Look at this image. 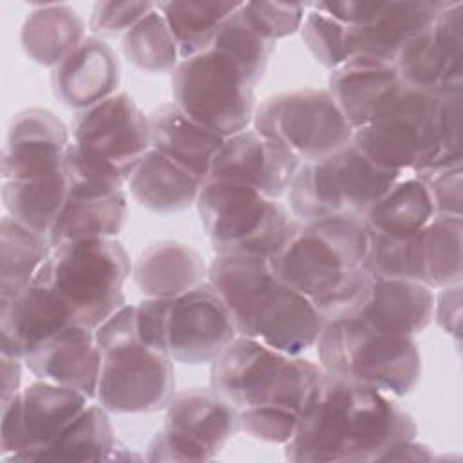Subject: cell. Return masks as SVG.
<instances>
[{
	"label": "cell",
	"instance_id": "6da1fadb",
	"mask_svg": "<svg viewBox=\"0 0 463 463\" xmlns=\"http://www.w3.org/2000/svg\"><path fill=\"white\" fill-rule=\"evenodd\" d=\"M416 434L412 416L385 392L322 369L284 456L295 463H371Z\"/></svg>",
	"mask_w": 463,
	"mask_h": 463
},
{
	"label": "cell",
	"instance_id": "7a4b0ae2",
	"mask_svg": "<svg viewBox=\"0 0 463 463\" xmlns=\"http://www.w3.org/2000/svg\"><path fill=\"white\" fill-rule=\"evenodd\" d=\"M367 251L362 217L295 219L269 262L282 284L307 297L324 322H335L356 317L369 300L374 277L364 268Z\"/></svg>",
	"mask_w": 463,
	"mask_h": 463
},
{
	"label": "cell",
	"instance_id": "3957f363",
	"mask_svg": "<svg viewBox=\"0 0 463 463\" xmlns=\"http://www.w3.org/2000/svg\"><path fill=\"white\" fill-rule=\"evenodd\" d=\"M463 92L434 94L400 83L374 116L353 132V145L374 165L425 179L461 165Z\"/></svg>",
	"mask_w": 463,
	"mask_h": 463
},
{
	"label": "cell",
	"instance_id": "277c9868",
	"mask_svg": "<svg viewBox=\"0 0 463 463\" xmlns=\"http://www.w3.org/2000/svg\"><path fill=\"white\" fill-rule=\"evenodd\" d=\"M206 280L232 313L237 335L277 351L302 354L326 326L307 297L275 277L268 257L215 253Z\"/></svg>",
	"mask_w": 463,
	"mask_h": 463
},
{
	"label": "cell",
	"instance_id": "5b68a950",
	"mask_svg": "<svg viewBox=\"0 0 463 463\" xmlns=\"http://www.w3.org/2000/svg\"><path fill=\"white\" fill-rule=\"evenodd\" d=\"M101 353L98 403L112 414L156 412L175 392L168 353L137 338L136 306L125 304L94 329Z\"/></svg>",
	"mask_w": 463,
	"mask_h": 463
},
{
	"label": "cell",
	"instance_id": "8992f818",
	"mask_svg": "<svg viewBox=\"0 0 463 463\" xmlns=\"http://www.w3.org/2000/svg\"><path fill=\"white\" fill-rule=\"evenodd\" d=\"M322 367L277 351L257 338H237L212 362L210 387L237 411L284 407L300 411Z\"/></svg>",
	"mask_w": 463,
	"mask_h": 463
},
{
	"label": "cell",
	"instance_id": "52a82bcc",
	"mask_svg": "<svg viewBox=\"0 0 463 463\" xmlns=\"http://www.w3.org/2000/svg\"><path fill=\"white\" fill-rule=\"evenodd\" d=\"M318 365L385 394L407 396L421 376L414 336L385 331L362 318L326 322L317 340Z\"/></svg>",
	"mask_w": 463,
	"mask_h": 463
},
{
	"label": "cell",
	"instance_id": "ba28073f",
	"mask_svg": "<svg viewBox=\"0 0 463 463\" xmlns=\"http://www.w3.org/2000/svg\"><path fill=\"white\" fill-rule=\"evenodd\" d=\"M130 273V257L116 237L87 239L52 248L33 280L52 288L72 320L94 331L125 306L123 284Z\"/></svg>",
	"mask_w": 463,
	"mask_h": 463
},
{
	"label": "cell",
	"instance_id": "9c48e42d",
	"mask_svg": "<svg viewBox=\"0 0 463 463\" xmlns=\"http://www.w3.org/2000/svg\"><path fill=\"white\" fill-rule=\"evenodd\" d=\"M402 177L400 172L369 161L353 141L338 152L300 163L288 199L297 221L362 217Z\"/></svg>",
	"mask_w": 463,
	"mask_h": 463
},
{
	"label": "cell",
	"instance_id": "30bf717a",
	"mask_svg": "<svg viewBox=\"0 0 463 463\" xmlns=\"http://www.w3.org/2000/svg\"><path fill=\"white\" fill-rule=\"evenodd\" d=\"M195 206L215 253L269 259L295 224L279 199L233 181H203Z\"/></svg>",
	"mask_w": 463,
	"mask_h": 463
},
{
	"label": "cell",
	"instance_id": "8fae6325",
	"mask_svg": "<svg viewBox=\"0 0 463 463\" xmlns=\"http://www.w3.org/2000/svg\"><path fill=\"white\" fill-rule=\"evenodd\" d=\"M174 103L194 121L230 137L250 128L255 87L221 51L210 47L184 58L172 72Z\"/></svg>",
	"mask_w": 463,
	"mask_h": 463
},
{
	"label": "cell",
	"instance_id": "7c38bea8",
	"mask_svg": "<svg viewBox=\"0 0 463 463\" xmlns=\"http://www.w3.org/2000/svg\"><path fill=\"white\" fill-rule=\"evenodd\" d=\"M253 128L298 163L327 157L353 141V128L327 89H297L264 99Z\"/></svg>",
	"mask_w": 463,
	"mask_h": 463
},
{
	"label": "cell",
	"instance_id": "4fadbf2b",
	"mask_svg": "<svg viewBox=\"0 0 463 463\" xmlns=\"http://www.w3.org/2000/svg\"><path fill=\"white\" fill-rule=\"evenodd\" d=\"M239 411L212 387L174 392L165 425L148 445V461H208L239 432Z\"/></svg>",
	"mask_w": 463,
	"mask_h": 463
},
{
	"label": "cell",
	"instance_id": "5bb4252c",
	"mask_svg": "<svg viewBox=\"0 0 463 463\" xmlns=\"http://www.w3.org/2000/svg\"><path fill=\"white\" fill-rule=\"evenodd\" d=\"M447 0L318 2L311 7L347 27V56L394 63L403 45L425 31Z\"/></svg>",
	"mask_w": 463,
	"mask_h": 463
},
{
	"label": "cell",
	"instance_id": "9a60e30c",
	"mask_svg": "<svg viewBox=\"0 0 463 463\" xmlns=\"http://www.w3.org/2000/svg\"><path fill=\"white\" fill-rule=\"evenodd\" d=\"M72 387L36 380L2 405L0 456L4 461H36L56 436L89 405Z\"/></svg>",
	"mask_w": 463,
	"mask_h": 463
},
{
	"label": "cell",
	"instance_id": "2e32d148",
	"mask_svg": "<svg viewBox=\"0 0 463 463\" xmlns=\"http://www.w3.org/2000/svg\"><path fill=\"white\" fill-rule=\"evenodd\" d=\"M71 141L87 156L116 168L128 181L152 148L148 116L127 92H116L74 114Z\"/></svg>",
	"mask_w": 463,
	"mask_h": 463
},
{
	"label": "cell",
	"instance_id": "e0dca14e",
	"mask_svg": "<svg viewBox=\"0 0 463 463\" xmlns=\"http://www.w3.org/2000/svg\"><path fill=\"white\" fill-rule=\"evenodd\" d=\"M463 4L445 2L432 24L394 60L400 80L434 94L463 92Z\"/></svg>",
	"mask_w": 463,
	"mask_h": 463
},
{
	"label": "cell",
	"instance_id": "ac0fdd59",
	"mask_svg": "<svg viewBox=\"0 0 463 463\" xmlns=\"http://www.w3.org/2000/svg\"><path fill=\"white\" fill-rule=\"evenodd\" d=\"M235 338L232 313L208 280L168 300L166 353L172 360L212 364Z\"/></svg>",
	"mask_w": 463,
	"mask_h": 463
},
{
	"label": "cell",
	"instance_id": "d6986e66",
	"mask_svg": "<svg viewBox=\"0 0 463 463\" xmlns=\"http://www.w3.org/2000/svg\"><path fill=\"white\" fill-rule=\"evenodd\" d=\"M298 166V159L288 150L255 128H246L224 139L206 179L242 183L266 197L279 199L288 194Z\"/></svg>",
	"mask_w": 463,
	"mask_h": 463
},
{
	"label": "cell",
	"instance_id": "ffe728a7",
	"mask_svg": "<svg viewBox=\"0 0 463 463\" xmlns=\"http://www.w3.org/2000/svg\"><path fill=\"white\" fill-rule=\"evenodd\" d=\"M71 128L51 110L31 107L11 119L2 154V181L29 179L63 168Z\"/></svg>",
	"mask_w": 463,
	"mask_h": 463
},
{
	"label": "cell",
	"instance_id": "44dd1931",
	"mask_svg": "<svg viewBox=\"0 0 463 463\" xmlns=\"http://www.w3.org/2000/svg\"><path fill=\"white\" fill-rule=\"evenodd\" d=\"M71 322L72 313L61 297L47 284L33 280L14 297L0 300L2 354L24 360Z\"/></svg>",
	"mask_w": 463,
	"mask_h": 463
},
{
	"label": "cell",
	"instance_id": "7402d4cb",
	"mask_svg": "<svg viewBox=\"0 0 463 463\" xmlns=\"http://www.w3.org/2000/svg\"><path fill=\"white\" fill-rule=\"evenodd\" d=\"M24 364L38 378L83 392L89 400L96 398L101 353L94 331L71 322L38 347H34Z\"/></svg>",
	"mask_w": 463,
	"mask_h": 463
},
{
	"label": "cell",
	"instance_id": "603a6c76",
	"mask_svg": "<svg viewBox=\"0 0 463 463\" xmlns=\"http://www.w3.org/2000/svg\"><path fill=\"white\" fill-rule=\"evenodd\" d=\"M54 96L69 109L83 110L116 94L119 60L114 49L98 36H87L51 72Z\"/></svg>",
	"mask_w": 463,
	"mask_h": 463
},
{
	"label": "cell",
	"instance_id": "cb8c5ba5",
	"mask_svg": "<svg viewBox=\"0 0 463 463\" xmlns=\"http://www.w3.org/2000/svg\"><path fill=\"white\" fill-rule=\"evenodd\" d=\"M400 83L394 63L369 56H349L331 71L327 90L354 132L374 116Z\"/></svg>",
	"mask_w": 463,
	"mask_h": 463
},
{
	"label": "cell",
	"instance_id": "d4e9b609",
	"mask_svg": "<svg viewBox=\"0 0 463 463\" xmlns=\"http://www.w3.org/2000/svg\"><path fill=\"white\" fill-rule=\"evenodd\" d=\"M146 116L152 150H157L204 181L226 137L188 118L174 101L156 107Z\"/></svg>",
	"mask_w": 463,
	"mask_h": 463
},
{
	"label": "cell",
	"instance_id": "484cf974",
	"mask_svg": "<svg viewBox=\"0 0 463 463\" xmlns=\"http://www.w3.org/2000/svg\"><path fill=\"white\" fill-rule=\"evenodd\" d=\"M132 277L146 298H175L208 277L197 250L179 241H159L145 248L132 264Z\"/></svg>",
	"mask_w": 463,
	"mask_h": 463
},
{
	"label": "cell",
	"instance_id": "4316f807",
	"mask_svg": "<svg viewBox=\"0 0 463 463\" xmlns=\"http://www.w3.org/2000/svg\"><path fill=\"white\" fill-rule=\"evenodd\" d=\"M432 313L434 293L429 286L416 280L374 277L369 300L353 318H362L385 331L414 336L430 324Z\"/></svg>",
	"mask_w": 463,
	"mask_h": 463
},
{
	"label": "cell",
	"instance_id": "83f0119b",
	"mask_svg": "<svg viewBox=\"0 0 463 463\" xmlns=\"http://www.w3.org/2000/svg\"><path fill=\"white\" fill-rule=\"evenodd\" d=\"M201 184V179L152 148L127 181L134 201L161 215L177 213L195 204Z\"/></svg>",
	"mask_w": 463,
	"mask_h": 463
},
{
	"label": "cell",
	"instance_id": "f1b7e54d",
	"mask_svg": "<svg viewBox=\"0 0 463 463\" xmlns=\"http://www.w3.org/2000/svg\"><path fill=\"white\" fill-rule=\"evenodd\" d=\"M85 24L69 4H34L27 13L20 43L27 58L42 67L60 65L83 40Z\"/></svg>",
	"mask_w": 463,
	"mask_h": 463
},
{
	"label": "cell",
	"instance_id": "f546056e",
	"mask_svg": "<svg viewBox=\"0 0 463 463\" xmlns=\"http://www.w3.org/2000/svg\"><path fill=\"white\" fill-rule=\"evenodd\" d=\"M2 201L9 217L49 239V232L67 201L65 166L29 179L2 181Z\"/></svg>",
	"mask_w": 463,
	"mask_h": 463
},
{
	"label": "cell",
	"instance_id": "4dcf8cb0",
	"mask_svg": "<svg viewBox=\"0 0 463 463\" xmlns=\"http://www.w3.org/2000/svg\"><path fill=\"white\" fill-rule=\"evenodd\" d=\"M125 219L127 192L90 199L67 197L49 232V242L56 248L87 239H112L121 232Z\"/></svg>",
	"mask_w": 463,
	"mask_h": 463
},
{
	"label": "cell",
	"instance_id": "1f68e13d",
	"mask_svg": "<svg viewBox=\"0 0 463 463\" xmlns=\"http://www.w3.org/2000/svg\"><path fill=\"white\" fill-rule=\"evenodd\" d=\"M434 206L423 181L416 177L398 179L364 215L369 230L411 237L421 232L434 217Z\"/></svg>",
	"mask_w": 463,
	"mask_h": 463
},
{
	"label": "cell",
	"instance_id": "d6a6232c",
	"mask_svg": "<svg viewBox=\"0 0 463 463\" xmlns=\"http://www.w3.org/2000/svg\"><path fill=\"white\" fill-rule=\"evenodd\" d=\"M109 411L87 405L36 458V461H105L114 458L116 438Z\"/></svg>",
	"mask_w": 463,
	"mask_h": 463
},
{
	"label": "cell",
	"instance_id": "836d02e7",
	"mask_svg": "<svg viewBox=\"0 0 463 463\" xmlns=\"http://www.w3.org/2000/svg\"><path fill=\"white\" fill-rule=\"evenodd\" d=\"M52 246L49 239L36 233L13 217L0 222V300L11 298L27 288L38 269L49 259Z\"/></svg>",
	"mask_w": 463,
	"mask_h": 463
},
{
	"label": "cell",
	"instance_id": "e575fe53",
	"mask_svg": "<svg viewBox=\"0 0 463 463\" xmlns=\"http://www.w3.org/2000/svg\"><path fill=\"white\" fill-rule=\"evenodd\" d=\"M241 2H159L181 60L212 47L222 24L239 9Z\"/></svg>",
	"mask_w": 463,
	"mask_h": 463
},
{
	"label": "cell",
	"instance_id": "d590c367",
	"mask_svg": "<svg viewBox=\"0 0 463 463\" xmlns=\"http://www.w3.org/2000/svg\"><path fill=\"white\" fill-rule=\"evenodd\" d=\"M463 217L434 215L420 232L423 284L439 289L461 284Z\"/></svg>",
	"mask_w": 463,
	"mask_h": 463
},
{
	"label": "cell",
	"instance_id": "8d00e7d4",
	"mask_svg": "<svg viewBox=\"0 0 463 463\" xmlns=\"http://www.w3.org/2000/svg\"><path fill=\"white\" fill-rule=\"evenodd\" d=\"M121 49L134 67L148 74L174 72L181 61L175 38L157 4L121 36Z\"/></svg>",
	"mask_w": 463,
	"mask_h": 463
},
{
	"label": "cell",
	"instance_id": "74e56055",
	"mask_svg": "<svg viewBox=\"0 0 463 463\" xmlns=\"http://www.w3.org/2000/svg\"><path fill=\"white\" fill-rule=\"evenodd\" d=\"M212 47L226 54L255 87L266 72L269 56L275 51V42L257 34L237 9L219 29Z\"/></svg>",
	"mask_w": 463,
	"mask_h": 463
},
{
	"label": "cell",
	"instance_id": "f35d334b",
	"mask_svg": "<svg viewBox=\"0 0 463 463\" xmlns=\"http://www.w3.org/2000/svg\"><path fill=\"white\" fill-rule=\"evenodd\" d=\"M364 268L374 277L423 284L420 232L411 237H392L369 230V251Z\"/></svg>",
	"mask_w": 463,
	"mask_h": 463
},
{
	"label": "cell",
	"instance_id": "ab89813d",
	"mask_svg": "<svg viewBox=\"0 0 463 463\" xmlns=\"http://www.w3.org/2000/svg\"><path fill=\"white\" fill-rule=\"evenodd\" d=\"M63 166L67 175V197H109L123 194L127 188L125 177L116 168L87 156L72 141L65 150Z\"/></svg>",
	"mask_w": 463,
	"mask_h": 463
},
{
	"label": "cell",
	"instance_id": "60d3db41",
	"mask_svg": "<svg viewBox=\"0 0 463 463\" xmlns=\"http://www.w3.org/2000/svg\"><path fill=\"white\" fill-rule=\"evenodd\" d=\"M300 34L311 56L329 71L336 69L349 58L347 27L315 7L306 13Z\"/></svg>",
	"mask_w": 463,
	"mask_h": 463
},
{
	"label": "cell",
	"instance_id": "b9f144b4",
	"mask_svg": "<svg viewBox=\"0 0 463 463\" xmlns=\"http://www.w3.org/2000/svg\"><path fill=\"white\" fill-rule=\"evenodd\" d=\"M306 7V4L286 2H242L239 13L257 34L277 43V40L300 31Z\"/></svg>",
	"mask_w": 463,
	"mask_h": 463
},
{
	"label": "cell",
	"instance_id": "7bdbcfd3",
	"mask_svg": "<svg viewBox=\"0 0 463 463\" xmlns=\"http://www.w3.org/2000/svg\"><path fill=\"white\" fill-rule=\"evenodd\" d=\"M298 412L284 407H251L239 411V429L248 436L284 445L291 439Z\"/></svg>",
	"mask_w": 463,
	"mask_h": 463
},
{
	"label": "cell",
	"instance_id": "ee69618b",
	"mask_svg": "<svg viewBox=\"0 0 463 463\" xmlns=\"http://www.w3.org/2000/svg\"><path fill=\"white\" fill-rule=\"evenodd\" d=\"M154 7V2H96L90 13L89 27L92 31V36H98L101 40L123 36Z\"/></svg>",
	"mask_w": 463,
	"mask_h": 463
},
{
	"label": "cell",
	"instance_id": "f6af8a7d",
	"mask_svg": "<svg viewBox=\"0 0 463 463\" xmlns=\"http://www.w3.org/2000/svg\"><path fill=\"white\" fill-rule=\"evenodd\" d=\"M461 165L445 168L441 172H436L425 179H420L425 183L434 213L436 215H452V217H463V179H461Z\"/></svg>",
	"mask_w": 463,
	"mask_h": 463
},
{
	"label": "cell",
	"instance_id": "bcb514c9",
	"mask_svg": "<svg viewBox=\"0 0 463 463\" xmlns=\"http://www.w3.org/2000/svg\"><path fill=\"white\" fill-rule=\"evenodd\" d=\"M166 298H143L136 304V327L139 342L166 353Z\"/></svg>",
	"mask_w": 463,
	"mask_h": 463
},
{
	"label": "cell",
	"instance_id": "7dc6e473",
	"mask_svg": "<svg viewBox=\"0 0 463 463\" xmlns=\"http://www.w3.org/2000/svg\"><path fill=\"white\" fill-rule=\"evenodd\" d=\"M438 326L450 335H459L461 322V284L439 288L438 295H434V313Z\"/></svg>",
	"mask_w": 463,
	"mask_h": 463
},
{
	"label": "cell",
	"instance_id": "c3c4849f",
	"mask_svg": "<svg viewBox=\"0 0 463 463\" xmlns=\"http://www.w3.org/2000/svg\"><path fill=\"white\" fill-rule=\"evenodd\" d=\"M22 362L20 358L4 356L0 354V365H2V405L9 403L22 389Z\"/></svg>",
	"mask_w": 463,
	"mask_h": 463
}]
</instances>
